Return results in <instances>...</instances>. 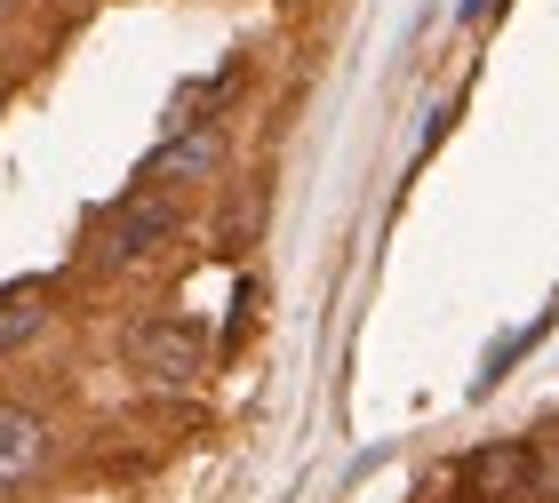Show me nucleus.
<instances>
[{"label": "nucleus", "mask_w": 559, "mask_h": 503, "mask_svg": "<svg viewBox=\"0 0 559 503\" xmlns=\"http://www.w3.org/2000/svg\"><path fill=\"white\" fill-rule=\"evenodd\" d=\"M160 240H176V200L129 184V192L112 200V216L96 224V248H88V256H96V264H136V256H152Z\"/></svg>", "instance_id": "f257e3e1"}, {"label": "nucleus", "mask_w": 559, "mask_h": 503, "mask_svg": "<svg viewBox=\"0 0 559 503\" xmlns=\"http://www.w3.org/2000/svg\"><path fill=\"white\" fill-rule=\"evenodd\" d=\"M129 360H136V375H152V384H192V375L209 368V328L185 320V312H160V320L136 328Z\"/></svg>", "instance_id": "f03ea898"}, {"label": "nucleus", "mask_w": 559, "mask_h": 503, "mask_svg": "<svg viewBox=\"0 0 559 503\" xmlns=\"http://www.w3.org/2000/svg\"><path fill=\"white\" fill-rule=\"evenodd\" d=\"M216 160H224V120H185V129H168V136L144 153L136 184H144V192H160V184H200V176H216Z\"/></svg>", "instance_id": "7ed1b4c3"}, {"label": "nucleus", "mask_w": 559, "mask_h": 503, "mask_svg": "<svg viewBox=\"0 0 559 503\" xmlns=\"http://www.w3.org/2000/svg\"><path fill=\"white\" fill-rule=\"evenodd\" d=\"M464 488H472V503H527L536 495V440L479 447V456L464 464Z\"/></svg>", "instance_id": "20e7f679"}, {"label": "nucleus", "mask_w": 559, "mask_h": 503, "mask_svg": "<svg viewBox=\"0 0 559 503\" xmlns=\"http://www.w3.org/2000/svg\"><path fill=\"white\" fill-rule=\"evenodd\" d=\"M48 464V423L33 408H0V495L24 488Z\"/></svg>", "instance_id": "39448f33"}, {"label": "nucleus", "mask_w": 559, "mask_h": 503, "mask_svg": "<svg viewBox=\"0 0 559 503\" xmlns=\"http://www.w3.org/2000/svg\"><path fill=\"white\" fill-rule=\"evenodd\" d=\"M40 328H48V280H16V288H0V351L33 344Z\"/></svg>", "instance_id": "423d86ee"}, {"label": "nucleus", "mask_w": 559, "mask_h": 503, "mask_svg": "<svg viewBox=\"0 0 559 503\" xmlns=\"http://www.w3.org/2000/svg\"><path fill=\"white\" fill-rule=\"evenodd\" d=\"M536 503H559V440H536Z\"/></svg>", "instance_id": "0eeeda50"}, {"label": "nucleus", "mask_w": 559, "mask_h": 503, "mask_svg": "<svg viewBox=\"0 0 559 503\" xmlns=\"http://www.w3.org/2000/svg\"><path fill=\"white\" fill-rule=\"evenodd\" d=\"M0 16H9V0H0Z\"/></svg>", "instance_id": "6e6552de"}]
</instances>
